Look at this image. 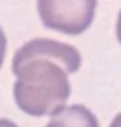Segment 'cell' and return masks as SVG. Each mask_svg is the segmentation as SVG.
<instances>
[{
  "label": "cell",
  "instance_id": "obj_7",
  "mask_svg": "<svg viewBox=\"0 0 121 127\" xmlns=\"http://www.w3.org/2000/svg\"><path fill=\"white\" fill-rule=\"evenodd\" d=\"M109 127H121V113H118V115L112 118V122H111Z\"/></svg>",
  "mask_w": 121,
  "mask_h": 127
},
{
  "label": "cell",
  "instance_id": "obj_4",
  "mask_svg": "<svg viewBox=\"0 0 121 127\" xmlns=\"http://www.w3.org/2000/svg\"><path fill=\"white\" fill-rule=\"evenodd\" d=\"M5 50H7V39H5V34L2 27H0V67L4 64V58H5Z\"/></svg>",
  "mask_w": 121,
  "mask_h": 127
},
{
  "label": "cell",
  "instance_id": "obj_2",
  "mask_svg": "<svg viewBox=\"0 0 121 127\" xmlns=\"http://www.w3.org/2000/svg\"><path fill=\"white\" fill-rule=\"evenodd\" d=\"M42 25L67 35H79L89 28L97 0H37Z\"/></svg>",
  "mask_w": 121,
  "mask_h": 127
},
{
  "label": "cell",
  "instance_id": "obj_3",
  "mask_svg": "<svg viewBox=\"0 0 121 127\" xmlns=\"http://www.w3.org/2000/svg\"><path fill=\"white\" fill-rule=\"evenodd\" d=\"M46 127H100L95 113L84 104H70L56 109Z\"/></svg>",
  "mask_w": 121,
  "mask_h": 127
},
{
  "label": "cell",
  "instance_id": "obj_1",
  "mask_svg": "<svg viewBox=\"0 0 121 127\" xmlns=\"http://www.w3.org/2000/svg\"><path fill=\"white\" fill-rule=\"evenodd\" d=\"M81 67L77 48L53 39H32L14 53L12 95L18 108L32 117L53 115L70 97L69 74Z\"/></svg>",
  "mask_w": 121,
  "mask_h": 127
},
{
  "label": "cell",
  "instance_id": "obj_5",
  "mask_svg": "<svg viewBox=\"0 0 121 127\" xmlns=\"http://www.w3.org/2000/svg\"><path fill=\"white\" fill-rule=\"evenodd\" d=\"M116 35H118V41L121 44V9H119V14H118V21H116Z\"/></svg>",
  "mask_w": 121,
  "mask_h": 127
},
{
  "label": "cell",
  "instance_id": "obj_6",
  "mask_svg": "<svg viewBox=\"0 0 121 127\" xmlns=\"http://www.w3.org/2000/svg\"><path fill=\"white\" fill-rule=\"evenodd\" d=\"M0 127H18V125L9 118H0Z\"/></svg>",
  "mask_w": 121,
  "mask_h": 127
}]
</instances>
